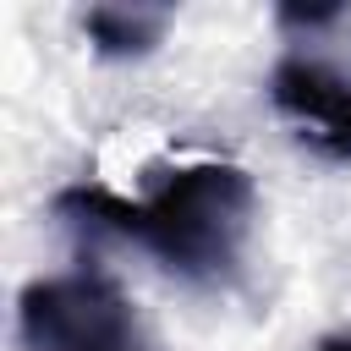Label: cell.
Segmentation results:
<instances>
[{
	"label": "cell",
	"mask_w": 351,
	"mask_h": 351,
	"mask_svg": "<svg viewBox=\"0 0 351 351\" xmlns=\"http://www.w3.org/2000/svg\"><path fill=\"white\" fill-rule=\"evenodd\" d=\"M55 214L77 230H110V236L137 241L176 280L230 285L247 258L258 186L230 159H192V165L165 170L143 197H121L93 181L60 186Z\"/></svg>",
	"instance_id": "1"
},
{
	"label": "cell",
	"mask_w": 351,
	"mask_h": 351,
	"mask_svg": "<svg viewBox=\"0 0 351 351\" xmlns=\"http://www.w3.org/2000/svg\"><path fill=\"white\" fill-rule=\"evenodd\" d=\"M22 351H154L132 296L104 269L44 274L16 296Z\"/></svg>",
	"instance_id": "2"
},
{
	"label": "cell",
	"mask_w": 351,
	"mask_h": 351,
	"mask_svg": "<svg viewBox=\"0 0 351 351\" xmlns=\"http://www.w3.org/2000/svg\"><path fill=\"white\" fill-rule=\"evenodd\" d=\"M269 104L296 126V137L313 154L351 165V77L346 71L313 55H280L269 71Z\"/></svg>",
	"instance_id": "3"
},
{
	"label": "cell",
	"mask_w": 351,
	"mask_h": 351,
	"mask_svg": "<svg viewBox=\"0 0 351 351\" xmlns=\"http://www.w3.org/2000/svg\"><path fill=\"white\" fill-rule=\"evenodd\" d=\"M170 27L165 5H88L82 11V38L104 60H137L148 55Z\"/></svg>",
	"instance_id": "4"
},
{
	"label": "cell",
	"mask_w": 351,
	"mask_h": 351,
	"mask_svg": "<svg viewBox=\"0 0 351 351\" xmlns=\"http://www.w3.org/2000/svg\"><path fill=\"white\" fill-rule=\"evenodd\" d=\"M335 16H340V5H280V22L285 27H324Z\"/></svg>",
	"instance_id": "5"
},
{
	"label": "cell",
	"mask_w": 351,
	"mask_h": 351,
	"mask_svg": "<svg viewBox=\"0 0 351 351\" xmlns=\"http://www.w3.org/2000/svg\"><path fill=\"white\" fill-rule=\"evenodd\" d=\"M313 351H351V335H324Z\"/></svg>",
	"instance_id": "6"
}]
</instances>
